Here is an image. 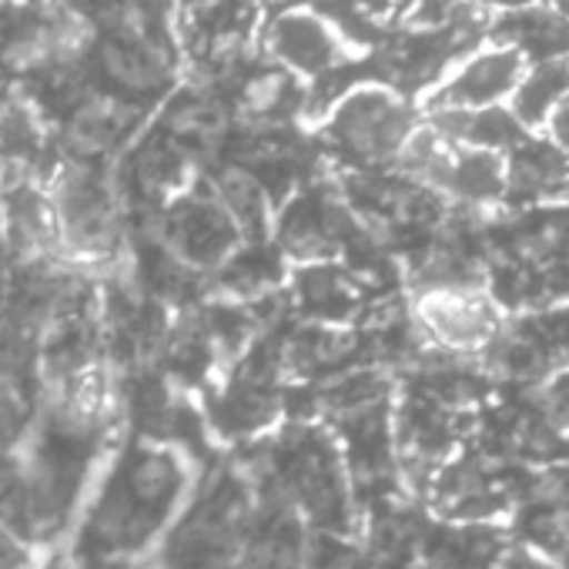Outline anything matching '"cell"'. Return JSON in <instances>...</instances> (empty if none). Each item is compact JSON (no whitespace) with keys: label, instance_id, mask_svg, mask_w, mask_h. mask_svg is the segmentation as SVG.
Instances as JSON below:
<instances>
[{"label":"cell","instance_id":"6da1fadb","mask_svg":"<svg viewBox=\"0 0 569 569\" xmlns=\"http://www.w3.org/2000/svg\"><path fill=\"white\" fill-rule=\"evenodd\" d=\"M194 469L168 442H131L81 516L84 559H131L158 542L191 496Z\"/></svg>","mask_w":569,"mask_h":569},{"label":"cell","instance_id":"7a4b0ae2","mask_svg":"<svg viewBox=\"0 0 569 569\" xmlns=\"http://www.w3.org/2000/svg\"><path fill=\"white\" fill-rule=\"evenodd\" d=\"M44 191L58 221L64 261L78 271L108 264L121 248V208L98 161L64 158L51 164Z\"/></svg>","mask_w":569,"mask_h":569},{"label":"cell","instance_id":"3957f363","mask_svg":"<svg viewBox=\"0 0 569 569\" xmlns=\"http://www.w3.org/2000/svg\"><path fill=\"white\" fill-rule=\"evenodd\" d=\"M419 124L422 118L409 98L386 84L359 81L332 101L322 121V138L329 151L349 168L382 171L396 168L406 141Z\"/></svg>","mask_w":569,"mask_h":569},{"label":"cell","instance_id":"277c9868","mask_svg":"<svg viewBox=\"0 0 569 569\" xmlns=\"http://www.w3.org/2000/svg\"><path fill=\"white\" fill-rule=\"evenodd\" d=\"M94 48V24L71 8H21L0 18V64L14 74H64Z\"/></svg>","mask_w":569,"mask_h":569},{"label":"cell","instance_id":"5b68a950","mask_svg":"<svg viewBox=\"0 0 569 569\" xmlns=\"http://www.w3.org/2000/svg\"><path fill=\"white\" fill-rule=\"evenodd\" d=\"M274 502L284 512H296L312 522H332L342 512V482L336 472V456L312 429H299L274 449L271 459Z\"/></svg>","mask_w":569,"mask_h":569},{"label":"cell","instance_id":"8992f818","mask_svg":"<svg viewBox=\"0 0 569 569\" xmlns=\"http://www.w3.org/2000/svg\"><path fill=\"white\" fill-rule=\"evenodd\" d=\"M268 61L296 78H329L356 61L352 44L316 8H289L261 31Z\"/></svg>","mask_w":569,"mask_h":569},{"label":"cell","instance_id":"52a82bcc","mask_svg":"<svg viewBox=\"0 0 569 569\" xmlns=\"http://www.w3.org/2000/svg\"><path fill=\"white\" fill-rule=\"evenodd\" d=\"M416 326L436 349L476 352L496 336V309L476 284L436 281L416 299Z\"/></svg>","mask_w":569,"mask_h":569},{"label":"cell","instance_id":"ba28073f","mask_svg":"<svg viewBox=\"0 0 569 569\" xmlns=\"http://www.w3.org/2000/svg\"><path fill=\"white\" fill-rule=\"evenodd\" d=\"M161 231L171 254L191 271L221 268L241 238V228L218 201V194H194V191L168 204L161 218Z\"/></svg>","mask_w":569,"mask_h":569},{"label":"cell","instance_id":"9c48e42d","mask_svg":"<svg viewBox=\"0 0 569 569\" xmlns=\"http://www.w3.org/2000/svg\"><path fill=\"white\" fill-rule=\"evenodd\" d=\"M522 74L526 61L516 51L502 44L479 48L429 91L426 111H476L506 104Z\"/></svg>","mask_w":569,"mask_h":569},{"label":"cell","instance_id":"30bf717a","mask_svg":"<svg viewBox=\"0 0 569 569\" xmlns=\"http://www.w3.org/2000/svg\"><path fill=\"white\" fill-rule=\"evenodd\" d=\"M38 412V346L0 329V449L24 446Z\"/></svg>","mask_w":569,"mask_h":569},{"label":"cell","instance_id":"8fae6325","mask_svg":"<svg viewBox=\"0 0 569 569\" xmlns=\"http://www.w3.org/2000/svg\"><path fill=\"white\" fill-rule=\"evenodd\" d=\"M486 41L516 51L526 61V68L546 64L569 58V21L552 4L516 8L489 18Z\"/></svg>","mask_w":569,"mask_h":569},{"label":"cell","instance_id":"7c38bea8","mask_svg":"<svg viewBox=\"0 0 569 569\" xmlns=\"http://www.w3.org/2000/svg\"><path fill=\"white\" fill-rule=\"evenodd\" d=\"M422 121L436 128L442 138H449L452 144L496 151V154H506L522 138H529V131L516 121L509 104L476 108V111H426Z\"/></svg>","mask_w":569,"mask_h":569},{"label":"cell","instance_id":"4fadbf2b","mask_svg":"<svg viewBox=\"0 0 569 569\" xmlns=\"http://www.w3.org/2000/svg\"><path fill=\"white\" fill-rule=\"evenodd\" d=\"M302 98L306 94H302V84H299L296 74L268 64V68L254 71V74H248L241 81V88L234 94V111L251 124L271 128V124L284 121L289 114H296Z\"/></svg>","mask_w":569,"mask_h":569},{"label":"cell","instance_id":"5bb4252c","mask_svg":"<svg viewBox=\"0 0 569 569\" xmlns=\"http://www.w3.org/2000/svg\"><path fill=\"white\" fill-rule=\"evenodd\" d=\"M566 94H569V58L529 64L509 98V111L529 134H536L542 131L546 118Z\"/></svg>","mask_w":569,"mask_h":569},{"label":"cell","instance_id":"9a60e30c","mask_svg":"<svg viewBox=\"0 0 569 569\" xmlns=\"http://www.w3.org/2000/svg\"><path fill=\"white\" fill-rule=\"evenodd\" d=\"M31 562H34V546L0 522V569H31Z\"/></svg>","mask_w":569,"mask_h":569},{"label":"cell","instance_id":"2e32d148","mask_svg":"<svg viewBox=\"0 0 569 569\" xmlns=\"http://www.w3.org/2000/svg\"><path fill=\"white\" fill-rule=\"evenodd\" d=\"M542 138L569 158V94H566V98L552 108V114L546 118Z\"/></svg>","mask_w":569,"mask_h":569},{"label":"cell","instance_id":"e0dca14e","mask_svg":"<svg viewBox=\"0 0 569 569\" xmlns=\"http://www.w3.org/2000/svg\"><path fill=\"white\" fill-rule=\"evenodd\" d=\"M11 284H14V258H11L8 244L0 241V322H4V316H8Z\"/></svg>","mask_w":569,"mask_h":569},{"label":"cell","instance_id":"ac0fdd59","mask_svg":"<svg viewBox=\"0 0 569 569\" xmlns=\"http://www.w3.org/2000/svg\"><path fill=\"white\" fill-rule=\"evenodd\" d=\"M479 4L489 14H502V11H516V8H532V4H549V0H479Z\"/></svg>","mask_w":569,"mask_h":569},{"label":"cell","instance_id":"d6986e66","mask_svg":"<svg viewBox=\"0 0 569 569\" xmlns=\"http://www.w3.org/2000/svg\"><path fill=\"white\" fill-rule=\"evenodd\" d=\"M81 569H131L128 559H84Z\"/></svg>","mask_w":569,"mask_h":569},{"label":"cell","instance_id":"ffe728a7","mask_svg":"<svg viewBox=\"0 0 569 569\" xmlns=\"http://www.w3.org/2000/svg\"><path fill=\"white\" fill-rule=\"evenodd\" d=\"M549 4H552V8H556V11H559L566 21H569V0H549Z\"/></svg>","mask_w":569,"mask_h":569},{"label":"cell","instance_id":"44dd1931","mask_svg":"<svg viewBox=\"0 0 569 569\" xmlns=\"http://www.w3.org/2000/svg\"><path fill=\"white\" fill-rule=\"evenodd\" d=\"M556 436H559L562 442H569V422H559V426H556Z\"/></svg>","mask_w":569,"mask_h":569},{"label":"cell","instance_id":"7402d4cb","mask_svg":"<svg viewBox=\"0 0 569 569\" xmlns=\"http://www.w3.org/2000/svg\"><path fill=\"white\" fill-rule=\"evenodd\" d=\"M251 4H254V11H258L261 4H281V0H251Z\"/></svg>","mask_w":569,"mask_h":569},{"label":"cell","instance_id":"603a6c76","mask_svg":"<svg viewBox=\"0 0 569 569\" xmlns=\"http://www.w3.org/2000/svg\"><path fill=\"white\" fill-rule=\"evenodd\" d=\"M0 218H4V188H0Z\"/></svg>","mask_w":569,"mask_h":569}]
</instances>
